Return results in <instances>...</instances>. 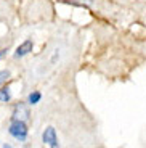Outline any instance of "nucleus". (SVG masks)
<instances>
[{
  "instance_id": "nucleus-6",
  "label": "nucleus",
  "mask_w": 146,
  "mask_h": 148,
  "mask_svg": "<svg viewBox=\"0 0 146 148\" xmlns=\"http://www.w3.org/2000/svg\"><path fill=\"white\" fill-rule=\"evenodd\" d=\"M42 100V93L40 92H32V93H29V97H27V103L29 105H37L39 101Z\"/></svg>"
},
{
  "instance_id": "nucleus-4",
  "label": "nucleus",
  "mask_w": 146,
  "mask_h": 148,
  "mask_svg": "<svg viewBox=\"0 0 146 148\" xmlns=\"http://www.w3.org/2000/svg\"><path fill=\"white\" fill-rule=\"evenodd\" d=\"M32 48H34V40L32 39H26L21 45H18V48H16V52H15V56L16 58H23V56L29 55L32 52Z\"/></svg>"
},
{
  "instance_id": "nucleus-9",
  "label": "nucleus",
  "mask_w": 146,
  "mask_h": 148,
  "mask_svg": "<svg viewBox=\"0 0 146 148\" xmlns=\"http://www.w3.org/2000/svg\"><path fill=\"white\" fill-rule=\"evenodd\" d=\"M2 148H13V147H11V145H7V143H5V145H3V147H2Z\"/></svg>"
},
{
  "instance_id": "nucleus-1",
  "label": "nucleus",
  "mask_w": 146,
  "mask_h": 148,
  "mask_svg": "<svg viewBox=\"0 0 146 148\" xmlns=\"http://www.w3.org/2000/svg\"><path fill=\"white\" fill-rule=\"evenodd\" d=\"M8 132H10V135L13 138H16V140L19 142H24L26 138H27V126H26L24 121H18V119H11V124L10 127H8Z\"/></svg>"
},
{
  "instance_id": "nucleus-5",
  "label": "nucleus",
  "mask_w": 146,
  "mask_h": 148,
  "mask_svg": "<svg viewBox=\"0 0 146 148\" xmlns=\"http://www.w3.org/2000/svg\"><path fill=\"white\" fill-rule=\"evenodd\" d=\"M11 100V93H10V87H0V101L2 103H8Z\"/></svg>"
},
{
  "instance_id": "nucleus-8",
  "label": "nucleus",
  "mask_w": 146,
  "mask_h": 148,
  "mask_svg": "<svg viewBox=\"0 0 146 148\" xmlns=\"http://www.w3.org/2000/svg\"><path fill=\"white\" fill-rule=\"evenodd\" d=\"M7 52H8L7 48H3V50H0V58H3V56L7 55Z\"/></svg>"
},
{
  "instance_id": "nucleus-7",
  "label": "nucleus",
  "mask_w": 146,
  "mask_h": 148,
  "mask_svg": "<svg viewBox=\"0 0 146 148\" xmlns=\"http://www.w3.org/2000/svg\"><path fill=\"white\" fill-rule=\"evenodd\" d=\"M8 77H10V71H8V69H3V71H0V85L3 84V82L7 81Z\"/></svg>"
},
{
  "instance_id": "nucleus-2",
  "label": "nucleus",
  "mask_w": 146,
  "mask_h": 148,
  "mask_svg": "<svg viewBox=\"0 0 146 148\" xmlns=\"http://www.w3.org/2000/svg\"><path fill=\"white\" fill-rule=\"evenodd\" d=\"M42 142H44L45 145H48L50 148H59V140H58L55 127L48 126L47 129L44 130V134H42Z\"/></svg>"
},
{
  "instance_id": "nucleus-3",
  "label": "nucleus",
  "mask_w": 146,
  "mask_h": 148,
  "mask_svg": "<svg viewBox=\"0 0 146 148\" xmlns=\"http://www.w3.org/2000/svg\"><path fill=\"white\" fill-rule=\"evenodd\" d=\"M11 119H18V121H27L29 119V108L26 106L24 103H16L13 108V116Z\"/></svg>"
}]
</instances>
